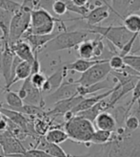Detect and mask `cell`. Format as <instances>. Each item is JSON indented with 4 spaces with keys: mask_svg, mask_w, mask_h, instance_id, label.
I'll list each match as a JSON object with an SVG mask.
<instances>
[{
    "mask_svg": "<svg viewBox=\"0 0 140 157\" xmlns=\"http://www.w3.org/2000/svg\"><path fill=\"white\" fill-rule=\"evenodd\" d=\"M56 22V23H64L62 20L56 17H54L52 13H48L42 9H34L31 12V24L29 28H38L42 25L48 24V23Z\"/></svg>",
    "mask_w": 140,
    "mask_h": 157,
    "instance_id": "cell-12",
    "label": "cell"
},
{
    "mask_svg": "<svg viewBox=\"0 0 140 157\" xmlns=\"http://www.w3.org/2000/svg\"><path fill=\"white\" fill-rule=\"evenodd\" d=\"M68 70L64 67V65L60 67L59 69H57L53 74H52L50 77H48L46 78V82L43 84V86L41 87V92L42 94H50L52 92H53L56 88H58L60 84L63 82L64 78L67 76Z\"/></svg>",
    "mask_w": 140,
    "mask_h": 157,
    "instance_id": "cell-13",
    "label": "cell"
},
{
    "mask_svg": "<svg viewBox=\"0 0 140 157\" xmlns=\"http://www.w3.org/2000/svg\"><path fill=\"white\" fill-rule=\"evenodd\" d=\"M110 10L114 13L113 7H109L107 5L96 6L95 8H92V9H90L86 15L77 18V20L84 19L86 20L88 25H97L110 17Z\"/></svg>",
    "mask_w": 140,
    "mask_h": 157,
    "instance_id": "cell-11",
    "label": "cell"
},
{
    "mask_svg": "<svg viewBox=\"0 0 140 157\" xmlns=\"http://www.w3.org/2000/svg\"><path fill=\"white\" fill-rule=\"evenodd\" d=\"M90 33L88 31H67L63 30L54 36L52 39L46 43L40 52L52 53L74 48L80 42L87 39Z\"/></svg>",
    "mask_w": 140,
    "mask_h": 157,
    "instance_id": "cell-1",
    "label": "cell"
},
{
    "mask_svg": "<svg viewBox=\"0 0 140 157\" xmlns=\"http://www.w3.org/2000/svg\"><path fill=\"white\" fill-rule=\"evenodd\" d=\"M101 59H78L74 62L64 64V67L68 71H75L83 73L86 70H88L91 66L95 65L97 62H99Z\"/></svg>",
    "mask_w": 140,
    "mask_h": 157,
    "instance_id": "cell-19",
    "label": "cell"
},
{
    "mask_svg": "<svg viewBox=\"0 0 140 157\" xmlns=\"http://www.w3.org/2000/svg\"><path fill=\"white\" fill-rule=\"evenodd\" d=\"M52 12L54 15H63L67 12V6L62 0H56L52 5Z\"/></svg>",
    "mask_w": 140,
    "mask_h": 157,
    "instance_id": "cell-38",
    "label": "cell"
},
{
    "mask_svg": "<svg viewBox=\"0 0 140 157\" xmlns=\"http://www.w3.org/2000/svg\"><path fill=\"white\" fill-rule=\"evenodd\" d=\"M13 14V13H10L9 11L0 8V29H1L3 32V36H4L3 40H8L10 22H11Z\"/></svg>",
    "mask_w": 140,
    "mask_h": 157,
    "instance_id": "cell-27",
    "label": "cell"
},
{
    "mask_svg": "<svg viewBox=\"0 0 140 157\" xmlns=\"http://www.w3.org/2000/svg\"><path fill=\"white\" fill-rule=\"evenodd\" d=\"M139 127H140V122L135 114L127 117V119L125 121V128L128 131H135L136 129L139 128Z\"/></svg>",
    "mask_w": 140,
    "mask_h": 157,
    "instance_id": "cell-36",
    "label": "cell"
},
{
    "mask_svg": "<svg viewBox=\"0 0 140 157\" xmlns=\"http://www.w3.org/2000/svg\"><path fill=\"white\" fill-rule=\"evenodd\" d=\"M113 87L110 88V90L105 92V93H101V94H98V95L96 96H92V97H89V98H86L84 97L82 99V101H80V103L77 105L74 108H73V110L71 111L74 115H75L76 113H78L80 111H83L85 110V109H88L90 107H92V105H95V104H97L98 101H102L104 99H106L110 94L113 92Z\"/></svg>",
    "mask_w": 140,
    "mask_h": 157,
    "instance_id": "cell-17",
    "label": "cell"
},
{
    "mask_svg": "<svg viewBox=\"0 0 140 157\" xmlns=\"http://www.w3.org/2000/svg\"><path fill=\"white\" fill-rule=\"evenodd\" d=\"M3 38H4V36H3V32H2V30L0 29V40H3Z\"/></svg>",
    "mask_w": 140,
    "mask_h": 157,
    "instance_id": "cell-41",
    "label": "cell"
},
{
    "mask_svg": "<svg viewBox=\"0 0 140 157\" xmlns=\"http://www.w3.org/2000/svg\"><path fill=\"white\" fill-rule=\"evenodd\" d=\"M3 90H5V89H2V88H0V96L2 95V92H3Z\"/></svg>",
    "mask_w": 140,
    "mask_h": 157,
    "instance_id": "cell-42",
    "label": "cell"
},
{
    "mask_svg": "<svg viewBox=\"0 0 140 157\" xmlns=\"http://www.w3.org/2000/svg\"><path fill=\"white\" fill-rule=\"evenodd\" d=\"M46 78H47V77L41 72H36V73L32 74L30 76L31 82H32L33 85L35 86V87L38 89H41V87L46 82Z\"/></svg>",
    "mask_w": 140,
    "mask_h": 157,
    "instance_id": "cell-35",
    "label": "cell"
},
{
    "mask_svg": "<svg viewBox=\"0 0 140 157\" xmlns=\"http://www.w3.org/2000/svg\"><path fill=\"white\" fill-rule=\"evenodd\" d=\"M77 47V54L79 59H93V41L90 39H85L80 42Z\"/></svg>",
    "mask_w": 140,
    "mask_h": 157,
    "instance_id": "cell-25",
    "label": "cell"
},
{
    "mask_svg": "<svg viewBox=\"0 0 140 157\" xmlns=\"http://www.w3.org/2000/svg\"><path fill=\"white\" fill-rule=\"evenodd\" d=\"M84 97L81 95H75L73 96L69 99H65L59 101L57 103L53 104V107L50 109L49 111L46 112V116H59V115H64L65 113L72 111L73 108H74L77 105H78L80 101H82Z\"/></svg>",
    "mask_w": 140,
    "mask_h": 157,
    "instance_id": "cell-10",
    "label": "cell"
},
{
    "mask_svg": "<svg viewBox=\"0 0 140 157\" xmlns=\"http://www.w3.org/2000/svg\"><path fill=\"white\" fill-rule=\"evenodd\" d=\"M3 45L2 48H0V73L2 74L5 81V90L10 82L11 77V69L14 57V53L11 45L8 43L7 40H2Z\"/></svg>",
    "mask_w": 140,
    "mask_h": 157,
    "instance_id": "cell-8",
    "label": "cell"
},
{
    "mask_svg": "<svg viewBox=\"0 0 140 157\" xmlns=\"http://www.w3.org/2000/svg\"><path fill=\"white\" fill-rule=\"evenodd\" d=\"M125 64L134 69L135 72L140 75V56L137 55H128V56L123 57Z\"/></svg>",
    "mask_w": 140,
    "mask_h": 157,
    "instance_id": "cell-31",
    "label": "cell"
},
{
    "mask_svg": "<svg viewBox=\"0 0 140 157\" xmlns=\"http://www.w3.org/2000/svg\"><path fill=\"white\" fill-rule=\"evenodd\" d=\"M92 124L95 129L107 130L113 132L116 128V120L114 119L113 115H112L107 110L100 112L95 117V119L92 122Z\"/></svg>",
    "mask_w": 140,
    "mask_h": 157,
    "instance_id": "cell-16",
    "label": "cell"
},
{
    "mask_svg": "<svg viewBox=\"0 0 140 157\" xmlns=\"http://www.w3.org/2000/svg\"><path fill=\"white\" fill-rule=\"evenodd\" d=\"M110 87H111L110 83L108 82V81L104 80L102 82H99L97 83L92 84L89 86L78 85V87H77V94L83 96V97H86L87 95H90V94H93V93L98 92L102 89H107V88H110Z\"/></svg>",
    "mask_w": 140,
    "mask_h": 157,
    "instance_id": "cell-24",
    "label": "cell"
},
{
    "mask_svg": "<svg viewBox=\"0 0 140 157\" xmlns=\"http://www.w3.org/2000/svg\"><path fill=\"white\" fill-rule=\"evenodd\" d=\"M35 147L40 148V150L46 151L47 153H49L52 157H73L71 155L67 154L59 145L47 142V141L44 139V137H40L38 139L37 145Z\"/></svg>",
    "mask_w": 140,
    "mask_h": 157,
    "instance_id": "cell-18",
    "label": "cell"
},
{
    "mask_svg": "<svg viewBox=\"0 0 140 157\" xmlns=\"http://www.w3.org/2000/svg\"><path fill=\"white\" fill-rule=\"evenodd\" d=\"M77 87H78V84L74 82H63L58 88L43 98L45 106L47 105H53L59 101L77 95Z\"/></svg>",
    "mask_w": 140,
    "mask_h": 157,
    "instance_id": "cell-7",
    "label": "cell"
},
{
    "mask_svg": "<svg viewBox=\"0 0 140 157\" xmlns=\"http://www.w3.org/2000/svg\"><path fill=\"white\" fill-rule=\"evenodd\" d=\"M11 47L15 56H17L22 60L30 62L31 64L33 63V61L34 59V53L32 49V47L30 46V44L26 40L19 39L16 42L12 44Z\"/></svg>",
    "mask_w": 140,
    "mask_h": 157,
    "instance_id": "cell-15",
    "label": "cell"
},
{
    "mask_svg": "<svg viewBox=\"0 0 140 157\" xmlns=\"http://www.w3.org/2000/svg\"><path fill=\"white\" fill-rule=\"evenodd\" d=\"M112 136H113L112 131L95 129L91 138L90 144H95V145L107 144L109 141L112 140Z\"/></svg>",
    "mask_w": 140,
    "mask_h": 157,
    "instance_id": "cell-28",
    "label": "cell"
},
{
    "mask_svg": "<svg viewBox=\"0 0 140 157\" xmlns=\"http://www.w3.org/2000/svg\"><path fill=\"white\" fill-rule=\"evenodd\" d=\"M105 105H106V101L105 99L98 101L97 104H95V105H92V107L85 109L83 111H80L78 113H76L75 115H78L84 119H87L89 121H91L92 123L95 121V117L102 111H105Z\"/></svg>",
    "mask_w": 140,
    "mask_h": 157,
    "instance_id": "cell-22",
    "label": "cell"
},
{
    "mask_svg": "<svg viewBox=\"0 0 140 157\" xmlns=\"http://www.w3.org/2000/svg\"><path fill=\"white\" fill-rule=\"evenodd\" d=\"M131 93H133V95H131V101H130V104H129V106L127 108V110H126V115L131 111V109L133 108V106L137 103V101L140 100V76L138 78V80L135 85V87L134 89L131 90Z\"/></svg>",
    "mask_w": 140,
    "mask_h": 157,
    "instance_id": "cell-32",
    "label": "cell"
},
{
    "mask_svg": "<svg viewBox=\"0 0 140 157\" xmlns=\"http://www.w3.org/2000/svg\"><path fill=\"white\" fill-rule=\"evenodd\" d=\"M32 75V64L28 61L21 60L14 70V77L12 85L19 81H24Z\"/></svg>",
    "mask_w": 140,
    "mask_h": 157,
    "instance_id": "cell-21",
    "label": "cell"
},
{
    "mask_svg": "<svg viewBox=\"0 0 140 157\" xmlns=\"http://www.w3.org/2000/svg\"><path fill=\"white\" fill-rule=\"evenodd\" d=\"M64 130L69 139L73 140L74 142L83 143L88 146L95 128L91 121L78 115H74L71 119L65 121Z\"/></svg>",
    "mask_w": 140,
    "mask_h": 157,
    "instance_id": "cell-2",
    "label": "cell"
},
{
    "mask_svg": "<svg viewBox=\"0 0 140 157\" xmlns=\"http://www.w3.org/2000/svg\"><path fill=\"white\" fill-rule=\"evenodd\" d=\"M43 137L47 142L56 144V145H60L62 143H64L65 141L69 139L66 131L61 128H57L48 129V131L45 133Z\"/></svg>",
    "mask_w": 140,
    "mask_h": 157,
    "instance_id": "cell-20",
    "label": "cell"
},
{
    "mask_svg": "<svg viewBox=\"0 0 140 157\" xmlns=\"http://www.w3.org/2000/svg\"><path fill=\"white\" fill-rule=\"evenodd\" d=\"M3 1H4V0H0V4H1V3H2Z\"/></svg>",
    "mask_w": 140,
    "mask_h": 157,
    "instance_id": "cell-43",
    "label": "cell"
},
{
    "mask_svg": "<svg viewBox=\"0 0 140 157\" xmlns=\"http://www.w3.org/2000/svg\"><path fill=\"white\" fill-rule=\"evenodd\" d=\"M139 35L140 34H134L133 36H131L129 39V40H128V42L118 51V53H116V54H118L119 56H121L122 58L125 57V56H128V55H130V53L131 52V50H133L134 44H135V40L137 39V37H138Z\"/></svg>",
    "mask_w": 140,
    "mask_h": 157,
    "instance_id": "cell-33",
    "label": "cell"
},
{
    "mask_svg": "<svg viewBox=\"0 0 140 157\" xmlns=\"http://www.w3.org/2000/svg\"><path fill=\"white\" fill-rule=\"evenodd\" d=\"M31 24V11L21 7L19 10L14 13L12 17L10 27H9V36H8V43L10 45L16 42L22 38Z\"/></svg>",
    "mask_w": 140,
    "mask_h": 157,
    "instance_id": "cell-4",
    "label": "cell"
},
{
    "mask_svg": "<svg viewBox=\"0 0 140 157\" xmlns=\"http://www.w3.org/2000/svg\"><path fill=\"white\" fill-rule=\"evenodd\" d=\"M103 37L102 36H98L95 39H93V59H96V58L102 56V54L104 53V42H103Z\"/></svg>",
    "mask_w": 140,
    "mask_h": 157,
    "instance_id": "cell-34",
    "label": "cell"
},
{
    "mask_svg": "<svg viewBox=\"0 0 140 157\" xmlns=\"http://www.w3.org/2000/svg\"><path fill=\"white\" fill-rule=\"evenodd\" d=\"M17 94L24 104L39 105L43 108L45 107L43 94L40 89L36 88L35 86L33 85V83L31 82L30 77L23 81V84L21 85Z\"/></svg>",
    "mask_w": 140,
    "mask_h": 157,
    "instance_id": "cell-6",
    "label": "cell"
},
{
    "mask_svg": "<svg viewBox=\"0 0 140 157\" xmlns=\"http://www.w3.org/2000/svg\"><path fill=\"white\" fill-rule=\"evenodd\" d=\"M60 31H58V32H52V34H48V35L28 34V35L23 36L21 39L26 40L30 44V46L32 47L34 52H39L40 53V50L43 48V46L46 43H48L51 39H52Z\"/></svg>",
    "mask_w": 140,
    "mask_h": 157,
    "instance_id": "cell-14",
    "label": "cell"
},
{
    "mask_svg": "<svg viewBox=\"0 0 140 157\" xmlns=\"http://www.w3.org/2000/svg\"><path fill=\"white\" fill-rule=\"evenodd\" d=\"M5 157H52L46 151L40 150V148H32V150H25L21 153H13L6 155Z\"/></svg>",
    "mask_w": 140,
    "mask_h": 157,
    "instance_id": "cell-29",
    "label": "cell"
},
{
    "mask_svg": "<svg viewBox=\"0 0 140 157\" xmlns=\"http://www.w3.org/2000/svg\"><path fill=\"white\" fill-rule=\"evenodd\" d=\"M111 72L112 69L109 65L108 59H101L85 72L81 73L80 78L74 81V82L81 86H89L106 80V78L111 74Z\"/></svg>",
    "mask_w": 140,
    "mask_h": 157,
    "instance_id": "cell-5",
    "label": "cell"
},
{
    "mask_svg": "<svg viewBox=\"0 0 140 157\" xmlns=\"http://www.w3.org/2000/svg\"><path fill=\"white\" fill-rule=\"evenodd\" d=\"M0 157H5V156H4V154H2V155H0Z\"/></svg>",
    "mask_w": 140,
    "mask_h": 157,
    "instance_id": "cell-44",
    "label": "cell"
},
{
    "mask_svg": "<svg viewBox=\"0 0 140 157\" xmlns=\"http://www.w3.org/2000/svg\"><path fill=\"white\" fill-rule=\"evenodd\" d=\"M72 1L76 6H79V7H85L89 3V0H72Z\"/></svg>",
    "mask_w": 140,
    "mask_h": 157,
    "instance_id": "cell-40",
    "label": "cell"
},
{
    "mask_svg": "<svg viewBox=\"0 0 140 157\" xmlns=\"http://www.w3.org/2000/svg\"><path fill=\"white\" fill-rule=\"evenodd\" d=\"M123 26L133 34H140V15L129 13L123 17Z\"/></svg>",
    "mask_w": 140,
    "mask_h": 157,
    "instance_id": "cell-23",
    "label": "cell"
},
{
    "mask_svg": "<svg viewBox=\"0 0 140 157\" xmlns=\"http://www.w3.org/2000/svg\"><path fill=\"white\" fill-rule=\"evenodd\" d=\"M0 146L2 147L4 156L13 153H21L26 150L20 139L8 129L0 132Z\"/></svg>",
    "mask_w": 140,
    "mask_h": 157,
    "instance_id": "cell-9",
    "label": "cell"
},
{
    "mask_svg": "<svg viewBox=\"0 0 140 157\" xmlns=\"http://www.w3.org/2000/svg\"><path fill=\"white\" fill-rule=\"evenodd\" d=\"M87 31L90 34H96L102 36L103 38H106L118 51L128 42L129 39L134 35L123 25L107 27L98 25H88Z\"/></svg>",
    "mask_w": 140,
    "mask_h": 157,
    "instance_id": "cell-3",
    "label": "cell"
},
{
    "mask_svg": "<svg viewBox=\"0 0 140 157\" xmlns=\"http://www.w3.org/2000/svg\"><path fill=\"white\" fill-rule=\"evenodd\" d=\"M138 11H140V0H131L127 7L126 13H135Z\"/></svg>",
    "mask_w": 140,
    "mask_h": 157,
    "instance_id": "cell-39",
    "label": "cell"
},
{
    "mask_svg": "<svg viewBox=\"0 0 140 157\" xmlns=\"http://www.w3.org/2000/svg\"><path fill=\"white\" fill-rule=\"evenodd\" d=\"M109 65H110L112 71H122L126 68V64L124 62V59L121 56H119L118 54H115L113 56L108 59Z\"/></svg>",
    "mask_w": 140,
    "mask_h": 157,
    "instance_id": "cell-30",
    "label": "cell"
},
{
    "mask_svg": "<svg viewBox=\"0 0 140 157\" xmlns=\"http://www.w3.org/2000/svg\"><path fill=\"white\" fill-rule=\"evenodd\" d=\"M56 0H35V6H36V9H42L45 10L48 13L53 14L52 12V5L54 3Z\"/></svg>",
    "mask_w": 140,
    "mask_h": 157,
    "instance_id": "cell-37",
    "label": "cell"
},
{
    "mask_svg": "<svg viewBox=\"0 0 140 157\" xmlns=\"http://www.w3.org/2000/svg\"><path fill=\"white\" fill-rule=\"evenodd\" d=\"M5 100L7 103V108L13 109V110H17L19 107H21L24 103L19 97L16 92H13L9 90H5Z\"/></svg>",
    "mask_w": 140,
    "mask_h": 157,
    "instance_id": "cell-26",
    "label": "cell"
}]
</instances>
